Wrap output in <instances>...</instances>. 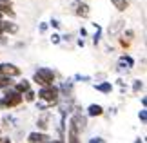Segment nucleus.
<instances>
[{"instance_id": "f257e3e1", "label": "nucleus", "mask_w": 147, "mask_h": 143, "mask_svg": "<svg viewBox=\"0 0 147 143\" xmlns=\"http://www.w3.org/2000/svg\"><path fill=\"white\" fill-rule=\"evenodd\" d=\"M33 80H35L36 83L44 85V87H49V85H53V82H55V73L51 69H47V67H40V69L35 73Z\"/></svg>"}, {"instance_id": "f03ea898", "label": "nucleus", "mask_w": 147, "mask_h": 143, "mask_svg": "<svg viewBox=\"0 0 147 143\" xmlns=\"http://www.w3.org/2000/svg\"><path fill=\"white\" fill-rule=\"evenodd\" d=\"M58 96H60L58 89H56V87H53V85H49V87H42L40 91H38V98H40V100H46V101H49V105L56 103V101H58Z\"/></svg>"}, {"instance_id": "7ed1b4c3", "label": "nucleus", "mask_w": 147, "mask_h": 143, "mask_svg": "<svg viewBox=\"0 0 147 143\" xmlns=\"http://www.w3.org/2000/svg\"><path fill=\"white\" fill-rule=\"evenodd\" d=\"M22 103V94L15 93V91H7L5 96L0 100V107H16Z\"/></svg>"}, {"instance_id": "20e7f679", "label": "nucleus", "mask_w": 147, "mask_h": 143, "mask_svg": "<svg viewBox=\"0 0 147 143\" xmlns=\"http://www.w3.org/2000/svg\"><path fill=\"white\" fill-rule=\"evenodd\" d=\"M20 69L13 64H4L2 65V76H7V78H13V76H18Z\"/></svg>"}, {"instance_id": "39448f33", "label": "nucleus", "mask_w": 147, "mask_h": 143, "mask_svg": "<svg viewBox=\"0 0 147 143\" xmlns=\"http://www.w3.org/2000/svg\"><path fill=\"white\" fill-rule=\"evenodd\" d=\"M49 136L47 134H42V132H31L27 136V141L29 143H47Z\"/></svg>"}, {"instance_id": "423d86ee", "label": "nucleus", "mask_w": 147, "mask_h": 143, "mask_svg": "<svg viewBox=\"0 0 147 143\" xmlns=\"http://www.w3.org/2000/svg\"><path fill=\"white\" fill-rule=\"evenodd\" d=\"M67 138H69V141L67 143H80V140H78V129L75 127V123H69V132H67Z\"/></svg>"}, {"instance_id": "0eeeda50", "label": "nucleus", "mask_w": 147, "mask_h": 143, "mask_svg": "<svg viewBox=\"0 0 147 143\" xmlns=\"http://www.w3.org/2000/svg\"><path fill=\"white\" fill-rule=\"evenodd\" d=\"M87 114H89V116H102V114H104V109H102V105L93 103V105H89Z\"/></svg>"}, {"instance_id": "6e6552de", "label": "nucleus", "mask_w": 147, "mask_h": 143, "mask_svg": "<svg viewBox=\"0 0 147 143\" xmlns=\"http://www.w3.org/2000/svg\"><path fill=\"white\" fill-rule=\"evenodd\" d=\"M2 13H7L11 16H15V13L11 11V2L9 0H0V15Z\"/></svg>"}, {"instance_id": "1a4fd4ad", "label": "nucleus", "mask_w": 147, "mask_h": 143, "mask_svg": "<svg viewBox=\"0 0 147 143\" xmlns=\"http://www.w3.org/2000/svg\"><path fill=\"white\" fill-rule=\"evenodd\" d=\"M15 93H18V94H22V93H27V91H29V82H27V80H24V82H18L15 85Z\"/></svg>"}, {"instance_id": "9d476101", "label": "nucleus", "mask_w": 147, "mask_h": 143, "mask_svg": "<svg viewBox=\"0 0 147 143\" xmlns=\"http://www.w3.org/2000/svg\"><path fill=\"white\" fill-rule=\"evenodd\" d=\"M111 4L115 5L118 11H125L129 7V0H111Z\"/></svg>"}, {"instance_id": "9b49d317", "label": "nucleus", "mask_w": 147, "mask_h": 143, "mask_svg": "<svg viewBox=\"0 0 147 143\" xmlns=\"http://www.w3.org/2000/svg\"><path fill=\"white\" fill-rule=\"evenodd\" d=\"M76 15L78 16H84V18L89 16V5L87 4H78L76 5Z\"/></svg>"}, {"instance_id": "f8f14e48", "label": "nucleus", "mask_w": 147, "mask_h": 143, "mask_svg": "<svg viewBox=\"0 0 147 143\" xmlns=\"http://www.w3.org/2000/svg\"><path fill=\"white\" fill-rule=\"evenodd\" d=\"M2 31H5V33H11V35H13V33H16L18 31V27H16L13 22H2Z\"/></svg>"}, {"instance_id": "ddd939ff", "label": "nucleus", "mask_w": 147, "mask_h": 143, "mask_svg": "<svg viewBox=\"0 0 147 143\" xmlns=\"http://www.w3.org/2000/svg\"><path fill=\"white\" fill-rule=\"evenodd\" d=\"M96 91H100V93H111V91H113V85H111V82L98 83L96 85Z\"/></svg>"}, {"instance_id": "4468645a", "label": "nucleus", "mask_w": 147, "mask_h": 143, "mask_svg": "<svg viewBox=\"0 0 147 143\" xmlns=\"http://www.w3.org/2000/svg\"><path fill=\"white\" fill-rule=\"evenodd\" d=\"M120 65H127L125 69H129V67H133L134 65V60L131 58V56H127V54H123L122 58H120Z\"/></svg>"}, {"instance_id": "2eb2a0df", "label": "nucleus", "mask_w": 147, "mask_h": 143, "mask_svg": "<svg viewBox=\"0 0 147 143\" xmlns=\"http://www.w3.org/2000/svg\"><path fill=\"white\" fill-rule=\"evenodd\" d=\"M11 85H13V80H11V78L0 76V87H2V89H7V87H11Z\"/></svg>"}, {"instance_id": "dca6fc26", "label": "nucleus", "mask_w": 147, "mask_h": 143, "mask_svg": "<svg viewBox=\"0 0 147 143\" xmlns=\"http://www.w3.org/2000/svg\"><path fill=\"white\" fill-rule=\"evenodd\" d=\"M123 26V22L120 20V22H116V24H115V27H109V35H115V33L118 31V29H120V27Z\"/></svg>"}, {"instance_id": "f3484780", "label": "nucleus", "mask_w": 147, "mask_h": 143, "mask_svg": "<svg viewBox=\"0 0 147 143\" xmlns=\"http://www.w3.org/2000/svg\"><path fill=\"white\" fill-rule=\"evenodd\" d=\"M144 87V83L142 82H140V80H136V82H134V85H133V89H134V93H138V91L140 89H142Z\"/></svg>"}, {"instance_id": "a211bd4d", "label": "nucleus", "mask_w": 147, "mask_h": 143, "mask_svg": "<svg viewBox=\"0 0 147 143\" xmlns=\"http://www.w3.org/2000/svg\"><path fill=\"white\" fill-rule=\"evenodd\" d=\"M26 100L33 101V100H35V93H33V91H27V93H26Z\"/></svg>"}, {"instance_id": "6ab92c4d", "label": "nucleus", "mask_w": 147, "mask_h": 143, "mask_svg": "<svg viewBox=\"0 0 147 143\" xmlns=\"http://www.w3.org/2000/svg\"><path fill=\"white\" fill-rule=\"evenodd\" d=\"M138 116H140V120H142V122H145V120H147V114H145V109H142V111H140V114H138Z\"/></svg>"}, {"instance_id": "aec40b11", "label": "nucleus", "mask_w": 147, "mask_h": 143, "mask_svg": "<svg viewBox=\"0 0 147 143\" xmlns=\"http://www.w3.org/2000/svg\"><path fill=\"white\" fill-rule=\"evenodd\" d=\"M51 42H53V44H60V36L58 35H53V36H51Z\"/></svg>"}, {"instance_id": "412c9836", "label": "nucleus", "mask_w": 147, "mask_h": 143, "mask_svg": "<svg viewBox=\"0 0 147 143\" xmlns=\"http://www.w3.org/2000/svg\"><path fill=\"white\" fill-rule=\"evenodd\" d=\"M89 143H105L102 138H93V140H89Z\"/></svg>"}, {"instance_id": "4be33fe9", "label": "nucleus", "mask_w": 147, "mask_h": 143, "mask_svg": "<svg viewBox=\"0 0 147 143\" xmlns=\"http://www.w3.org/2000/svg\"><path fill=\"white\" fill-rule=\"evenodd\" d=\"M51 26H53V27H60V24H58V20H51Z\"/></svg>"}, {"instance_id": "5701e85b", "label": "nucleus", "mask_w": 147, "mask_h": 143, "mask_svg": "<svg viewBox=\"0 0 147 143\" xmlns=\"http://www.w3.org/2000/svg\"><path fill=\"white\" fill-rule=\"evenodd\" d=\"M46 29H47V26H46V24H42V26H40V33H44Z\"/></svg>"}, {"instance_id": "b1692460", "label": "nucleus", "mask_w": 147, "mask_h": 143, "mask_svg": "<svg viewBox=\"0 0 147 143\" xmlns=\"http://www.w3.org/2000/svg\"><path fill=\"white\" fill-rule=\"evenodd\" d=\"M47 143H64L62 140H58V141H47Z\"/></svg>"}, {"instance_id": "393cba45", "label": "nucleus", "mask_w": 147, "mask_h": 143, "mask_svg": "<svg viewBox=\"0 0 147 143\" xmlns=\"http://www.w3.org/2000/svg\"><path fill=\"white\" fill-rule=\"evenodd\" d=\"M136 143H142V140H140V138H138V140H136Z\"/></svg>"}, {"instance_id": "a878e982", "label": "nucleus", "mask_w": 147, "mask_h": 143, "mask_svg": "<svg viewBox=\"0 0 147 143\" xmlns=\"http://www.w3.org/2000/svg\"><path fill=\"white\" fill-rule=\"evenodd\" d=\"M2 143H9V141H7V140H4V141H2Z\"/></svg>"}, {"instance_id": "bb28decb", "label": "nucleus", "mask_w": 147, "mask_h": 143, "mask_svg": "<svg viewBox=\"0 0 147 143\" xmlns=\"http://www.w3.org/2000/svg\"><path fill=\"white\" fill-rule=\"evenodd\" d=\"M2 141H4V140H2V138H0V143H2Z\"/></svg>"}]
</instances>
